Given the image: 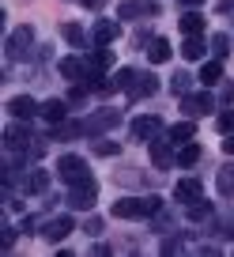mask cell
<instances>
[{"mask_svg":"<svg viewBox=\"0 0 234 257\" xmlns=\"http://www.w3.org/2000/svg\"><path fill=\"white\" fill-rule=\"evenodd\" d=\"M181 57H185V61H200V57H204V42H200V34H185Z\"/></svg>","mask_w":234,"mask_h":257,"instance_id":"cell-21","label":"cell"},{"mask_svg":"<svg viewBox=\"0 0 234 257\" xmlns=\"http://www.w3.org/2000/svg\"><path fill=\"white\" fill-rule=\"evenodd\" d=\"M95 197H98V182H95V178H83V182L68 185V204L80 208V212H87L91 204H95Z\"/></svg>","mask_w":234,"mask_h":257,"instance_id":"cell-1","label":"cell"},{"mask_svg":"<svg viewBox=\"0 0 234 257\" xmlns=\"http://www.w3.org/2000/svg\"><path fill=\"white\" fill-rule=\"evenodd\" d=\"M170 57H174V53H170L166 38H151V42H147V61H151V64H162V61H170Z\"/></svg>","mask_w":234,"mask_h":257,"instance_id":"cell-19","label":"cell"},{"mask_svg":"<svg viewBox=\"0 0 234 257\" xmlns=\"http://www.w3.org/2000/svg\"><path fill=\"white\" fill-rule=\"evenodd\" d=\"M181 4H185V8H200L204 0H181Z\"/></svg>","mask_w":234,"mask_h":257,"instance_id":"cell-40","label":"cell"},{"mask_svg":"<svg viewBox=\"0 0 234 257\" xmlns=\"http://www.w3.org/2000/svg\"><path fill=\"white\" fill-rule=\"evenodd\" d=\"M219 231H223V238H234V216H226V219H223V227H219Z\"/></svg>","mask_w":234,"mask_h":257,"instance_id":"cell-35","label":"cell"},{"mask_svg":"<svg viewBox=\"0 0 234 257\" xmlns=\"http://www.w3.org/2000/svg\"><path fill=\"white\" fill-rule=\"evenodd\" d=\"M110 212L117 219H140V216H147V197H144V201H136V197H121Z\"/></svg>","mask_w":234,"mask_h":257,"instance_id":"cell-7","label":"cell"},{"mask_svg":"<svg viewBox=\"0 0 234 257\" xmlns=\"http://www.w3.org/2000/svg\"><path fill=\"white\" fill-rule=\"evenodd\" d=\"M136 76H140V72H132V68H121V72L113 76V87H121V91H129L132 83H136Z\"/></svg>","mask_w":234,"mask_h":257,"instance_id":"cell-30","label":"cell"},{"mask_svg":"<svg viewBox=\"0 0 234 257\" xmlns=\"http://www.w3.org/2000/svg\"><path fill=\"white\" fill-rule=\"evenodd\" d=\"M4 144L16 148V152H23V148L31 144V133H27L23 121H19V125H8V133H4Z\"/></svg>","mask_w":234,"mask_h":257,"instance_id":"cell-16","label":"cell"},{"mask_svg":"<svg viewBox=\"0 0 234 257\" xmlns=\"http://www.w3.org/2000/svg\"><path fill=\"white\" fill-rule=\"evenodd\" d=\"M170 87L178 91V95H185V91H189V76H185V72H178L174 80H170Z\"/></svg>","mask_w":234,"mask_h":257,"instance_id":"cell-33","label":"cell"},{"mask_svg":"<svg viewBox=\"0 0 234 257\" xmlns=\"http://www.w3.org/2000/svg\"><path fill=\"white\" fill-rule=\"evenodd\" d=\"M57 178H61L65 185H72V182L91 178V170H87V163H83L80 155H61V159H57Z\"/></svg>","mask_w":234,"mask_h":257,"instance_id":"cell-2","label":"cell"},{"mask_svg":"<svg viewBox=\"0 0 234 257\" xmlns=\"http://www.w3.org/2000/svg\"><path fill=\"white\" fill-rule=\"evenodd\" d=\"M223 80V61H208L200 68V83H219Z\"/></svg>","mask_w":234,"mask_h":257,"instance_id":"cell-23","label":"cell"},{"mask_svg":"<svg viewBox=\"0 0 234 257\" xmlns=\"http://www.w3.org/2000/svg\"><path fill=\"white\" fill-rule=\"evenodd\" d=\"M72 216H57V219H49V223L46 227H42V238H46V242H61V238H65V234H72Z\"/></svg>","mask_w":234,"mask_h":257,"instance_id":"cell-9","label":"cell"},{"mask_svg":"<svg viewBox=\"0 0 234 257\" xmlns=\"http://www.w3.org/2000/svg\"><path fill=\"white\" fill-rule=\"evenodd\" d=\"M208 216H211V204L208 201H200V197L189 201V219H208Z\"/></svg>","mask_w":234,"mask_h":257,"instance_id":"cell-29","label":"cell"},{"mask_svg":"<svg viewBox=\"0 0 234 257\" xmlns=\"http://www.w3.org/2000/svg\"><path fill=\"white\" fill-rule=\"evenodd\" d=\"M61 34H65L68 46H83V42H87V34H83L80 23H65V27H61Z\"/></svg>","mask_w":234,"mask_h":257,"instance_id":"cell-24","label":"cell"},{"mask_svg":"<svg viewBox=\"0 0 234 257\" xmlns=\"http://www.w3.org/2000/svg\"><path fill=\"white\" fill-rule=\"evenodd\" d=\"M83 231H87V234H98V231H102V219H98V216H91L87 223H83Z\"/></svg>","mask_w":234,"mask_h":257,"instance_id":"cell-34","label":"cell"},{"mask_svg":"<svg viewBox=\"0 0 234 257\" xmlns=\"http://www.w3.org/2000/svg\"><path fill=\"white\" fill-rule=\"evenodd\" d=\"M223 152L234 155V133H226V137H223Z\"/></svg>","mask_w":234,"mask_h":257,"instance_id":"cell-36","label":"cell"},{"mask_svg":"<svg viewBox=\"0 0 234 257\" xmlns=\"http://www.w3.org/2000/svg\"><path fill=\"white\" fill-rule=\"evenodd\" d=\"M151 163L159 170H170L174 163H178V159H174V152H170V140H151Z\"/></svg>","mask_w":234,"mask_h":257,"instance_id":"cell-11","label":"cell"},{"mask_svg":"<svg viewBox=\"0 0 234 257\" xmlns=\"http://www.w3.org/2000/svg\"><path fill=\"white\" fill-rule=\"evenodd\" d=\"M80 4H83V8H102L106 0H80Z\"/></svg>","mask_w":234,"mask_h":257,"instance_id":"cell-38","label":"cell"},{"mask_svg":"<svg viewBox=\"0 0 234 257\" xmlns=\"http://www.w3.org/2000/svg\"><path fill=\"white\" fill-rule=\"evenodd\" d=\"M61 76H65V80H72V83H87V64L83 61H76V57H65V61H61Z\"/></svg>","mask_w":234,"mask_h":257,"instance_id":"cell-12","label":"cell"},{"mask_svg":"<svg viewBox=\"0 0 234 257\" xmlns=\"http://www.w3.org/2000/svg\"><path fill=\"white\" fill-rule=\"evenodd\" d=\"M178 163L181 167H196V163H200V144H185L181 155H178Z\"/></svg>","mask_w":234,"mask_h":257,"instance_id":"cell-26","label":"cell"},{"mask_svg":"<svg viewBox=\"0 0 234 257\" xmlns=\"http://www.w3.org/2000/svg\"><path fill=\"white\" fill-rule=\"evenodd\" d=\"M91 152H95V155H121V144H113V140L98 137L95 144H91Z\"/></svg>","mask_w":234,"mask_h":257,"instance_id":"cell-27","label":"cell"},{"mask_svg":"<svg viewBox=\"0 0 234 257\" xmlns=\"http://www.w3.org/2000/svg\"><path fill=\"white\" fill-rule=\"evenodd\" d=\"M8 113L16 121H31L34 113H42V110H38V102H34L31 95H16V98H8Z\"/></svg>","mask_w":234,"mask_h":257,"instance_id":"cell-8","label":"cell"},{"mask_svg":"<svg viewBox=\"0 0 234 257\" xmlns=\"http://www.w3.org/2000/svg\"><path fill=\"white\" fill-rule=\"evenodd\" d=\"M211 49H215V57L223 61V57L230 53V38H226V34H215V38H211Z\"/></svg>","mask_w":234,"mask_h":257,"instance_id":"cell-31","label":"cell"},{"mask_svg":"<svg viewBox=\"0 0 234 257\" xmlns=\"http://www.w3.org/2000/svg\"><path fill=\"white\" fill-rule=\"evenodd\" d=\"M223 102H234V83H226V87H223Z\"/></svg>","mask_w":234,"mask_h":257,"instance_id":"cell-37","label":"cell"},{"mask_svg":"<svg viewBox=\"0 0 234 257\" xmlns=\"http://www.w3.org/2000/svg\"><path fill=\"white\" fill-rule=\"evenodd\" d=\"M215 125H219V133H223V137H226V133H234V110H223Z\"/></svg>","mask_w":234,"mask_h":257,"instance_id":"cell-32","label":"cell"},{"mask_svg":"<svg viewBox=\"0 0 234 257\" xmlns=\"http://www.w3.org/2000/svg\"><path fill=\"white\" fill-rule=\"evenodd\" d=\"M147 12H155L151 0H125L121 8H117V16L121 19H140V16H147Z\"/></svg>","mask_w":234,"mask_h":257,"instance_id":"cell-15","label":"cell"},{"mask_svg":"<svg viewBox=\"0 0 234 257\" xmlns=\"http://www.w3.org/2000/svg\"><path fill=\"white\" fill-rule=\"evenodd\" d=\"M46 185H49V174H46V170H34V174L27 178V189H31V193H46Z\"/></svg>","mask_w":234,"mask_h":257,"instance_id":"cell-28","label":"cell"},{"mask_svg":"<svg viewBox=\"0 0 234 257\" xmlns=\"http://www.w3.org/2000/svg\"><path fill=\"white\" fill-rule=\"evenodd\" d=\"M234 8V0H219V12H230Z\"/></svg>","mask_w":234,"mask_h":257,"instance_id":"cell-39","label":"cell"},{"mask_svg":"<svg viewBox=\"0 0 234 257\" xmlns=\"http://www.w3.org/2000/svg\"><path fill=\"white\" fill-rule=\"evenodd\" d=\"M110 64H113V53H110V49H102V46H98L95 53L87 57V72L95 76V72H102V68H110ZM91 76H87V80H91Z\"/></svg>","mask_w":234,"mask_h":257,"instance_id":"cell-20","label":"cell"},{"mask_svg":"<svg viewBox=\"0 0 234 257\" xmlns=\"http://www.w3.org/2000/svg\"><path fill=\"white\" fill-rule=\"evenodd\" d=\"M178 27H181L185 34H200V31H204V16H200V12H185Z\"/></svg>","mask_w":234,"mask_h":257,"instance_id":"cell-22","label":"cell"},{"mask_svg":"<svg viewBox=\"0 0 234 257\" xmlns=\"http://www.w3.org/2000/svg\"><path fill=\"white\" fill-rule=\"evenodd\" d=\"M31 42H34V27H16V31L8 34V42H4V53L8 57H23Z\"/></svg>","mask_w":234,"mask_h":257,"instance_id":"cell-5","label":"cell"},{"mask_svg":"<svg viewBox=\"0 0 234 257\" xmlns=\"http://www.w3.org/2000/svg\"><path fill=\"white\" fill-rule=\"evenodd\" d=\"M155 91H159L155 76H151V72H140V76H136V83L129 87V98H147V95H155Z\"/></svg>","mask_w":234,"mask_h":257,"instance_id":"cell-14","label":"cell"},{"mask_svg":"<svg viewBox=\"0 0 234 257\" xmlns=\"http://www.w3.org/2000/svg\"><path fill=\"white\" fill-rule=\"evenodd\" d=\"M219 193H223V197H234V163H226V167L219 170Z\"/></svg>","mask_w":234,"mask_h":257,"instance_id":"cell-25","label":"cell"},{"mask_svg":"<svg viewBox=\"0 0 234 257\" xmlns=\"http://www.w3.org/2000/svg\"><path fill=\"white\" fill-rule=\"evenodd\" d=\"M162 133V117H155V113H144V117H136L129 125V137L136 140V144H144V140H155Z\"/></svg>","mask_w":234,"mask_h":257,"instance_id":"cell-3","label":"cell"},{"mask_svg":"<svg viewBox=\"0 0 234 257\" xmlns=\"http://www.w3.org/2000/svg\"><path fill=\"white\" fill-rule=\"evenodd\" d=\"M181 110H185L189 117H200V113H211V110H215V98H211L208 91H196V95H185V98H181Z\"/></svg>","mask_w":234,"mask_h":257,"instance_id":"cell-6","label":"cell"},{"mask_svg":"<svg viewBox=\"0 0 234 257\" xmlns=\"http://www.w3.org/2000/svg\"><path fill=\"white\" fill-rule=\"evenodd\" d=\"M113 125H121V113L113 110V106H102V110H95L87 121H83L87 133H102V128H113Z\"/></svg>","mask_w":234,"mask_h":257,"instance_id":"cell-4","label":"cell"},{"mask_svg":"<svg viewBox=\"0 0 234 257\" xmlns=\"http://www.w3.org/2000/svg\"><path fill=\"white\" fill-rule=\"evenodd\" d=\"M166 140H170V144H189V140H196V117L170 125V128H166Z\"/></svg>","mask_w":234,"mask_h":257,"instance_id":"cell-10","label":"cell"},{"mask_svg":"<svg viewBox=\"0 0 234 257\" xmlns=\"http://www.w3.org/2000/svg\"><path fill=\"white\" fill-rule=\"evenodd\" d=\"M117 34H121V27H117V23H110V19H98L95 31H91V38H95V46H110Z\"/></svg>","mask_w":234,"mask_h":257,"instance_id":"cell-13","label":"cell"},{"mask_svg":"<svg viewBox=\"0 0 234 257\" xmlns=\"http://www.w3.org/2000/svg\"><path fill=\"white\" fill-rule=\"evenodd\" d=\"M68 113V106L61 102V98H49V102H42V121H49V125H61Z\"/></svg>","mask_w":234,"mask_h":257,"instance_id":"cell-17","label":"cell"},{"mask_svg":"<svg viewBox=\"0 0 234 257\" xmlns=\"http://www.w3.org/2000/svg\"><path fill=\"white\" fill-rule=\"evenodd\" d=\"M174 197H178L181 204L196 201V197H200V178H181V182H178V189H174Z\"/></svg>","mask_w":234,"mask_h":257,"instance_id":"cell-18","label":"cell"}]
</instances>
